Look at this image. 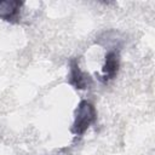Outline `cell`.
Wrapping results in <instances>:
<instances>
[{"label": "cell", "instance_id": "6da1fadb", "mask_svg": "<svg viewBox=\"0 0 155 155\" xmlns=\"http://www.w3.org/2000/svg\"><path fill=\"white\" fill-rule=\"evenodd\" d=\"M96 117H97V113L94 107L87 101H81L75 110V120L70 131L76 136L82 134L90 127V125L96 120Z\"/></svg>", "mask_w": 155, "mask_h": 155}, {"label": "cell", "instance_id": "7a4b0ae2", "mask_svg": "<svg viewBox=\"0 0 155 155\" xmlns=\"http://www.w3.org/2000/svg\"><path fill=\"white\" fill-rule=\"evenodd\" d=\"M68 81H69L70 85H73L78 90H85L92 82L90 75L84 73V71H81V69L79 68L76 61H71L70 62V70H69Z\"/></svg>", "mask_w": 155, "mask_h": 155}, {"label": "cell", "instance_id": "3957f363", "mask_svg": "<svg viewBox=\"0 0 155 155\" xmlns=\"http://www.w3.org/2000/svg\"><path fill=\"white\" fill-rule=\"evenodd\" d=\"M120 67V59H119V53L115 51H110L105 56V63L103 65V80L108 81L111 80L116 76Z\"/></svg>", "mask_w": 155, "mask_h": 155}, {"label": "cell", "instance_id": "277c9868", "mask_svg": "<svg viewBox=\"0 0 155 155\" xmlns=\"http://www.w3.org/2000/svg\"><path fill=\"white\" fill-rule=\"evenodd\" d=\"M22 5V1H0V18L7 22L16 21L18 18Z\"/></svg>", "mask_w": 155, "mask_h": 155}]
</instances>
